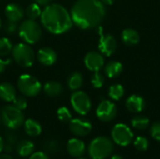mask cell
<instances>
[{
  "label": "cell",
  "mask_w": 160,
  "mask_h": 159,
  "mask_svg": "<svg viewBox=\"0 0 160 159\" xmlns=\"http://www.w3.org/2000/svg\"><path fill=\"white\" fill-rule=\"evenodd\" d=\"M72 22L81 29L98 26L106 15L105 5L100 0H77L71 7Z\"/></svg>",
  "instance_id": "6da1fadb"
},
{
  "label": "cell",
  "mask_w": 160,
  "mask_h": 159,
  "mask_svg": "<svg viewBox=\"0 0 160 159\" xmlns=\"http://www.w3.org/2000/svg\"><path fill=\"white\" fill-rule=\"evenodd\" d=\"M40 21L44 28L54 35H61L72 28L73 22L70 13L59 4L45 6L40 15Z\"/></svg>",
  "instance_id": "7a4b0ae2"
},
{
  "label": "cell",
  "mask_w": 160,
  "mask_h": 159,
  "mask_svg": "<svg viewBox=\"0 0 160 159\" xmlns=\"http://www.w3.org/2000/svg\"><path fill=\"white\" fill-rule=\"evenodd\" d=\"M113 151L112 142L104 136L97 137L88 146V154L92 159H105Z\"/></svg>",
  "instance_id": "3957f363"
},
{
  "label": "cell",
  "mask_w": 160,
  "mask_h": 159,
  "mask_svg": "<svg viewBox=\"0 0 160 159\" xmlns=\"http://www.w3.org/2000/svg\"><path fill=\"white\" fill-rule=\"evenodd\" d=\"M19 37L27 44L37 43L42 36L40 25L35 20H24L18 27Z\"/></svg>",
  "instance_id": "277c9868"
},
{
  "label": "cell",
  "mask_w": 160,
  "mask_h": 159,
  "mask_svg": "<svg viewBox=\"0 0 160 159\" xmlns=\"http://www.w3.org/2000/svg\"><path fill=\"white\" fill-rule=\"evenodd\" d=\"M1 121L6 127L11 130L20 128L24 123L22 111L15 108L13 105L4 106L1 110Z\"/></svg>",
  "instance_id": "5b68a950"
},
{
  "label": "cell",
  "mask_w": 160,
  "mask_h": 159,
  "mask_svg": "<svg viewBox=\"0 0 160 159\" xmlns=\"http://www.w3.org/2000/svg\"><path fill=\"white\" fill-rule=\"evenodd\" d=\"M11 53L15 62L22 67H29L35 62V52L27 43L16 44L13 46Z\"/></svg>",
  "instance_id": "8992f818"
},
{
  "label": "cell",
  "mask_w": 160,
  "mask_h": 159,
  "mask_svg": "<svg viewBox=\"0 0 160 159\" xmlns=\"http://www.w3.org/2000/svg\"><path fill=\"white\" fill-rule=\"evenodd\" d=\"M17 87L24 97H29L38 96L42 89L40 82L29 74H22L19 77L17 81Z\"/></svg>",
  "instance_id": "52a82bcc"
},
{
  "label": "cell",
  "mask_w": 160,
  "mask_h": 159,
  "mask_svg": "<svg viewBox=\"0 0 160 159\" xmlns=\"http://www.w3.org/2000/svg\"><path fill=\"white\" fill-rule=\"evenodd\" d=\"M70 103L73 110L81 115L87 114L92 107V103L88 95L80 90H76L72 93L70 97Z\"/></svg>",
  "instance_id": "ba28073f"
},
{
  "label": "cell",
  "mask_w": 160,
  "mask_h": 159,
  "mask_svg": "<svg viewBox=\"0 0 160 159\" xmlns=\"http://www.w3.org/2000/svg\"><path fill=\"white\" fill-rule=\"evenodd\" d=\"M112 138L118 145L128 146L133 140V133L127 125L117 124L112 130Z\"/></svg>",
  "instance_id": "9c48e42d"
},
{
  "label": "cell",
  "mask_w": 160,
  "mask_h": 159,
  "mask_svg": "<svg viewBox=\"0 0 160 159\" xmlns=\"http://www.w3.org/2000/svg\"><path fill=\"white\" fill-rule=\"evenodd\" d=\"M97 116L102 122H110L117 114V108L110 100H102L97 108Z\"/></svg>",
  "instance_id": "30bf717a"
},
{
  "label": "cell",
  "mask_w": 160,
  "mask_h": 159,
  "mask_svg": "<svg viewBox=\"0 0 160 159\" xmlns=\"http://www.w3.org/2000/svg\"><path fill=\"white\" fill-rule=\"evenodd\" d=\"M69 130L75 136L84 137L91 132L92 125L86 119L75 118V119H71L69 122Z\"/></svg>",
  "instance_id": "8fae6325"
},
{
  "label": "cell",
  "mask_w": 160,
  "mask_h": 159,
  "mask_svg": "<svg viewBox=\"0 0 160 159\" xmlns=\"http://www.w3.org/2000/svg\"><path fill=\"white\" fill-rule=\"evenodd\" d=\"M116 47H117V42L112 35L107 34V35H102L100 37L98 42V49L102 54L106 56H111L115 52Z\"/></svg>",
  "instance_id": "7c38bea8"
},
{
  "label": "cell",
  "mask_w": 160,
  "mask_h": 159,
  "mask_svg": "<svg viewBox=\"0 0 160 159\" xmlns=\"http://www.w3.org/2000/svg\"><path fill=\"white\" fill-rule=\"evenodd\" d=\"M84 65L91 71H99L104 66V57L101 52H90L84 57Z\"/></svg>",
  "instance_id": "4fadbf2b"
},
{
  "label": "cell",
  "mask_w": 160,
  "mask_h": 159,
  "mask_svg": "<svg viewBox=\"0 0 160 159\" xmlns=\"http://www.w3.org/2000/svg\"><path fill=\"white\" fill-rule=\"evenodd\" d=\"M37 57L40 64L44 66H52L57 60V53L50 47H43L38 50Z\"/></svg>",
  "instance_id": "5bb4252c"
},
{
  "label": "cell",
  "mask_w": 160,
  "mask_h": 159,
  "mask_svg": "<svg viewBox=\"0 0 160 159\" xmlns=\"http://www.w3.org/2000/svg\"><path fill=\"white\" fill-rule=\"evenodd\" d=\"M5 15L8 19V21L18 22L22 20L24 17V10L23 8L15 3L8 4L5 8Z\"/></svg>",
  "instance_id": "9a60e30c"
},
{
  "label": "cell",
  "mask_w": 160,
  "mask_h": 159,
  "mask_svg": "<svg viewBox=\"0 0 160 159\" xmlns=\"http://www.w3.org/2000/svg\"><path fill=\"white\" fill-rule=\"evenodd\" d=\"M68 153L73 157H81L85 153V144L82 141L73 138L68 142L67 144Z\"/></svg>",
  "instance_id": "2e32d148"
},
{
  "label": "cell",
  "mask_w": 160,
  "mask_h": 159,
  "mask_svg": "<svg viewBox=\"0 0 160 159\" xmlns=\"http://www.w3.org/2000/svg\"><path fill=\"white\" fill-rule=\"evenodd\" d=\"M145 100L143 99V97H142L141 96H137V95H133L130 96L127 101H126V107L127 109L134 113H139L142 112L144 108H145Z\"/></svg>",
  "instance_id": "e0dca14e"
},
{
  "label": "cell",
  "mask_w": 160,
  "mask_h": 159,
  "mask_svg": "<svg viewBox=\"0 0 160 159\" xmlns=\"http://www.w3.org/2000/svg\"><path fill=\"white\" fill-rule=\"evenodd\" d=\"M23 128L25 133L30 137H38L42 132L41 125L35 119H27L24 120Z\"/></svg>",
  "instance_id": "ac0fdd59"
},
{
  "label": "cell",
  "mask_w": 160,
  "mask_h": 159,
  "mask_svg": "<svg viewBox=\"0 0 160 159\" xmlns=\"http://www.w3.org/2000/svg\"><path fill=\"white\" fill-rule=\"evenodd\" d=\"M43 91L44 93L51 97H56L58 96H60L63 91H64V87L63 85L58 82H54V81H49L47 82L44 86H43Z\"/></svg>",
  "instance_id": "d6986e66"
},
{
  "label": "cell",
  "mask_w": 160,
  "mask_h": 159,
  "mask_svg": "<svg viewBox=\"0 0 160 159\" xmlns=\"http://www.w3.org/2000/svg\"><path fill=\"white\" fill-rule=\"evenodd\" d=\"M16 97L15 87L9 82H2L0 84V98L7 102H11Z\"/></svg>",
  "instance_id": "ffe728a7"
},
{
  "label": "cell",
  "mask_w": 160,
  "mask_h": 159,
  "mask_svg": "<svg viewBox=\"0 0 160 159\" xmlns=\"http://www.w3.org/2000/svg\"><path fill=\"white\" fill-rule=\"evenodd\" d=\"M123 42L128 46H135L140 42V35L139 33L132 28L125 29L121 35Z\"/></svg>",
  "instance_id": "44dd1931"
},
{
  "label": "cell",
  "mask_w": 160,
  "mask_h": 159,
  "mask_svg": "<svg viewBox=\"0 0 160 159\" xmlns=\"http://www.w3.org/2000/svg\"><path fill=\"white\" fill-rule=\"evenodd\" d=\"M123 71V65L117 61H112L105 66L104 72L109 78H115Z\"/></svg>",
  "instance_id": "7402d4cb"
},
{
  "label": "cell",
  "mask_w": 160,
  "mask_h": 159,
  "mask_svg": "<svg viewBox=\"0 0 160 159\" xmlns=\"http://www.w3.org/2000/svg\"><path fill=\"white\" fill-rule=\"evenodd\" d=\"M34 149H35L34 143L28 140H23V141L20 142L16 148L19 156L23 157H29L30 155H32L34 153Z\"/></svg>",
  "instance_id": "603a6c76"
},
{
  "label": "cell",
  "mask_w": 160,
  "mask_h": 159,
  "mask_svg": "<svg viewBox=\"0 0 160 159\" xmlns=\"http://www.w3.org/2000/svg\"><path fill=\"white\" fill-rule=\"evenodd\" d=\"M83 83V77L80 72H73L68 79V88L72 91L79 90Z\"/></svg>",
  "instance_id": "cb8c5ba5"
},
{
  "label": "cell",
  "mask_w": 160,
  "mask_h": 159,
  "mask_svg": "<svg viewBox=\"0 0 160 159\" xmlns=\"http://www.w3.org/2000/svg\"><path fill=\"white\" fill-rule=\"evenodd\" d=\"M150 124V121L147 117L142 116V115H138L135 116L132 120H131V125L134 128L139 129V130H143L145 128L148 127Z\"/></svg>",
  "instance_id": "d4e9b609"
},
{
  "label": "cell",
  "mask_w": 160,
  "mask_h": 159,
  "mask_svg": "<svg viewBox=\"0 0 160 159\" xmlns=\"http://www.w3.org/2000/svg\"><path fill=\"white\" fill-rule=\"evenodd\" d=\"M41 12H42V10L40 8V6L37 3L30 4L25 10L26 16L30 20H36V19L39 18L41 15Z\"/></svg>",
  "instance_id": "484cf974"
},
{
  "label": "cell",
  "mask_w": 160,
  "mask_h": 159,
  "mask_svg": "<svg viewBox=\"0 0 160 159\" xmlns=\"http://www.w3.org/2000/svg\"><path fill=\"white\" fill-rule=\"evenodd\" d=\"M12 49H13V44L8 37L0 38V57L7 56L8 54L11 53Z\"/></svg>",
  "instance_id": "4316f807"
},
{
  "label": "cell",
  "mask_w": 160,
  "mask_h": 159,
  "mask_svg": "<svg viewBox=\"0 0 160 159\" xmlns=\"http://www.w3.org/2000/svg\"><path fill=\"white\" fill-rule=\"evenodd\" d=\"M125 94V89L121 84H113L109 89V97L113 100H119Z\"/></svg>",
  "instance_id": "83f0119b"
},
{
  "label": "cell",
  "mask_w": 160,
  "mask_h": 159,
  "mask_svg": "<svg viewBox=\"0 0 160 159\" xmlns=\"http://www.w3.org/2000/svg\"><path fill=\"white\" fill-rule=\"evenodd\" d=\"M57 117L63 123H69L72 119V114L67 107H60L57 110Z\"/></svg>",
  "instance_id": "f1b7e54d"
},
{
  "label": "cell",
  "mask_w": 160,
  "mask_h": 159,
  "mask_svg": "<svg viewBox=\"0 0 160 159\" xmlns=\"http://www.w3.org/2000/svg\"><path fill=\"white\" fill-rule=\"evenodd\" d=\"M134 146L136 147L137 150L139 151H146L148 149V146H149V142L146 138L142 137V136H140L138 138H136V140L134 141Z\"/></svg>",
  "instance_id": "f546056e"
},
{
  "label": "cell",
  "mask_w": 160,
  "mask_h": 159,
  "mask_svg": "<svg viewBox=\"0 0 160 159\" xmlns=\"http://www.w3.org/2000/svg\"><path fill=\"white\" fill-rule=\"evenodd\" d=\"M104 76L99 73V71H96L94 73V75L92 76L91 78V82H92V85L95 87V88H100L103 86V83H104Z\"/></svg>",
  "instance_id": "4dcf8cb0"
},
{
  "label": "cell",
  "mask_w": 160,
  "mask_h": 159,
  "mask_svg": "<svg viewBox=\"0 0 160 159\" xmlns=\"http://www.w3.org/2000/svg\"><path fill=\"white\" fill-rule=\"evenodd\" d=\"M13 106L21 111H23L27 108V100L24 97H16L13 100Z\"/></svg>",
  "instance_id": "1f68e13d"
},
{
  "label": "cell",
  "mask_w": 160,
  "mask_h": 159,
  "mask_svg": "<svg viewBox=\"0 0 160 159\" xmlns=\"http://www.w3.org/2000/svg\"><path fill=\"white\" fill-rule=\"evenodd\" d=\"M150 133H151V136L157 140V141H159L160 142V122H155L152 127H151V129H150Z\"/></svg>",
  "instance_id": "d6a6232c"
},
{
  "label": "cell",
  "mask_w": 160,
  "mask_h": 159,
  "mask_svg": "<svg viewBox=\"0 0 160 159\" xmlns=\"http://www.w3.org/2000/svg\"><path fill=\"white\" fill-rule=\"evenodd\" d=\"M18 31V25L17 22H11V21H8L7 23L5 24V32L8 35H12L14 33H16Z\"/></svg>",
  "instance_id": "836d02e7"
},
{
  "label": "cell",
  "mask_w": 160,
  "mask_h": 159,
  "mask_svg": "<svg viewBox=\"0 0 160 159\" xmlns=\"http://www.w3.org/2000/svg\"><path fill=\"white\" fill-rule=\"evenodd\" d=\"M44 149L51 153H54L58 150V143L55 141H50L44 145Z\"/></svg>",
  "instance_id": "e575fe53"
},
{
  "label": "cell",
  "mask_w": 160,
  "mask_h": 159,
  "mask_svg": "<svg viewBox=\"0 0 160 159\" xmlns=\"http://www.w3.org/2000/svg\"><path fill=\"white\" fill-rule=\"evenodd\" d=\"M29 159H50V157H48V155L45 152L38 151V152H35L32 155H30Z\"/></svg>",
  "instance_id": "d590c367"
},
{
  "label": "cell",
  "mask_w": 160,
  "mask_h": 159,
  "mask_svg": "<svg viewBox=\"0 0 160 159\" xmlns=\"http://www.w3.org/2000/svg\"><path fill=\"white\" fill-rule=\"evenodd\" d=\"M10 63H11V60L10 59H8V60H2V59H0V74L5 71L7 66L9 65Z\"/></svg>",
  "instance_id": "8d00e7d4"
},
{
  "label": "cell",
  "mask_w": 160,
  "mask_h": 159,
  "mask_svg": "<svg viewBox=\"0 0 160 159\" xmlns=\"http://www.w3.org/2000/svg\"><path fill=\"white\" fill-rule=\"evenodd\" d=\"M35 3L38 4L39 6H47L50 4L51 0H33Z\"/></svg>",
  "instance_id": "74e56055"
},
{
  "label": "cell",
  "mask_w": 160,
  "mask_h": 159,
  "mask_svg": "<svg viewBox=\"0 0 160 159\" xmlns=\"http://www.w3.org/2000/svg\"><path fill=\"white\" fill-rule=\"evenodd\" d=\"M0 159H13V157L8 154H0Z\"/></svg>",
  "instance_id": "f35d334b"
},
{
  "label": "cell",
  "mask_w": 160,
  "mask_h": 159,
  "mask_svg": "<svg viewBox=\"0 0 160 159\" xmlns=\"http://www.w3.org/2000/svg\"><path fill=\"white\" fill-rule=\"evenodd\" d=\"M104 5H112L113 4V2H114V0H100Z\"/></svg>",
  "instance_id": "ab89813d"
},
{
  "label": "cell",
  "mask_w": 160,
  "mask_h": 159,
  "mask_svg": "<svg viewBox=\"0 0 160 159\" xmlns=\"http://www.w3.org/2000/svg\"><path fill=\"white\" fill-rule=\"evenodd\" d=\"M3 149H4V141H3L2 137L0 136V154L3 151Z\"/></svg>",
  "instance_id": "60d3db41"
},
{
  "label": "cell",
  "mask_w": 160,
  "mask_h": 159,
  "mask_svg": "<svg viewBox=\"0 0 160 159\" xmlns=\"http://www.w3.org/2000/svg\"><path fill=\"white\" fill-rule=\"evenodd\" d=\"M111 159H124L123 158V157L122 156H120V155H113Z\"/></svg>",
  "instance_id": "b9f144b4"
},
{
  "label": "cell",
  "mask_w": 160,
  "mask_h": 159,
  "mask_svg": "<svg viewBox=\"0 0 160 159\" xmlns=\"http://www.w3.org/2000/svg\"><path fill=\"white\" fill-rule=\"evenodd\" d=\"M78 159H86V158H83V157H78Z\"/></svg>",
  "instance_id": "7bdbcfd3"
},
{
  "label": "cell",
  "mask_w": 160,
  "mask_h": 159,
  "mask_svg": "<svg viewBox=\"0 0 160 159\" xmlns=\"http://www.w3.org/2000/svg\"><path fill=\"white\" fill-rule=\"evenodd\" d=\"M0 27H1V18H0Z\"/></svg>",
  "instance_id": "ee69618b"
},
{
  "label": "cell",
  "mask_w": 160,
  "mask_h": 159,
  "mask_svg": "<svg viewBox=\"0 0 160 159\" xmlns=\"http://www.w3.org/2000/svg\"><path fill=\"white\" fill-rule=\"evenodd\" d=\"M0 121H1V117H0Z\"/></svg>",
  "instance_id": "f6af8a7d"
}]
</instances>
